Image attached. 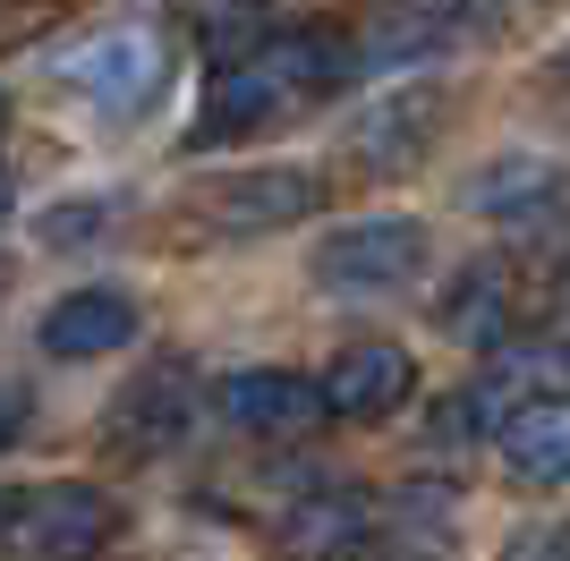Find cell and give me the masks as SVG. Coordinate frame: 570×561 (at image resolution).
<instances>
[{
  "label": "cell",
  "mask_w": 570,
  "mask_h": 561,
  "mask_svg": "<svg viewBox=\"0 0 570 561\" xmlns=\"http://www.w3.org/2000/svg\"><path fill=\"white\" fill-rule=\"evenodd\" d=\"M366 69V43L333 18H307V26H282L256 60L238 69H214V94H205V119L188 128V145H238V137H264L282 128L289 111H315L324 94H341L350 77Z\"/></svg>",
  "instance_id": "obj_1"
},
{
  "label": "cell",
  "mask_w": 570,
  "mask_h": 561,
  "mask_svg": "<svg viewBox=\"0 0 570 561\" xmlns=\"http://www.w3.org/2000/svg\"><path fill=\"white\" fill-rule=\"evenodd\" d=\"M128 519H119V502L102 485H18L9 502H0V544H9V561H95L102 544L119 537Z\"/></svg>",
  "instance_id": "obj_2"
},
{
  "label": "cell",
  "mask_w": 570,
  "mask_h": 561,
  "mask_svg": "<svg viewBox=\"0 0 570 561\" xmlns=\"http://www.w3.org/2000/svg\"><path fill=\"white\" fill-rule=\"evenodd\" d=\"M315 205H324L315 170L256 163V170H222V179H205L188 196V222H196V238H273V230H289V222H307Z\"/></svg>",
  "instance_id": "obj_3"
},
{
  "label": "cell",
  "mask_w": 570,
  "mask_h": 561,
  "mask_svg": "<svg viewBox=\"0 0 570 561\" xmlns=\"http://www.w3.org/2000/svg\"><path fill=\"white\" fill-rule=\"evenodd\" d=\"M60 77H69V94H86L102 119H137V111H154L163 86H170V43L154 26H102V35L77 43V60Z\"/></svg>",
  "instance_id": "obj_4"
},
{
  "label": "cell",
  "mask_w": 570,
  "mask_h": 561,
  "mask_svg": "<svg viewBox=\"0 0 570 561\" xmlns=\"http://www.w3.org/2000/svg\"><path fill=\"white\" fill-rule=\"evenodd\" d=\"M426 273V222H401V213H383V222H350L315 247V280L333 289V298H392L409 280Z\"/></svg>",
  "instance_id": "obj_5"
},
{
  "label": "cell",
  "mask_w": 570,
  "mask_h": 561,
  "mask_svg": "<svg viewBox=\"0 0 570 561\" xmlns=\"http://www.w3.org/2000/svg\"><path fill=\"white\" fill-rule=\"evenodd\" d=\"M188 417H196V383H188V366L179 357H163V366H145L128 392L102 409V460H119V468H145V460H163L179 434H188Z\"/></svg>",
  "instance_id": "obj_6"
},
{
  "label": "cell",
  "mask_w": 570,
  "mask_h": 561,
  "mask_svg": "<svg viewBox=\"0 0 570 561\" xmlns=\"http://www.w3.org/2000/svg\"><path fill=\"white\" fill-rule=\"evenodd\" d=\"M214 400H222V417L238 434H256V443H298V434H315V425L333 417L324 383H307V374H289V366H238V374H222Z\"/></svg>",
  "instance_id": "obj_7"
},
{
  "label": "cell",
  "mask_w": 570,
  "mask_h": 561,
  "mask_svg": "<svg viewBox=\"0 0 570 561\" xmlns=\"http://www.w3.org/2000/svg\"><path fill=\"white\" fill-rule=\"evenodd\" d=\"M434 119H443V86H401V94H383V102H366L357 128H350V170L357 179L409 170L434 145Z\"/></svg>",
  "instance_id": "obj_8"
},
{
  "label": "cell",
  "mask_w": 570,
  "mask_h": 561,
  "mask_svg": "<svg viewBox=\"0 0 570 561\" xmlns=\"http://www.w3.org/2000/svg\"><path fill=\"white\" fill-rule=\"evenodd\" d=\"M401 400H417V357L392 350V341H357L324 366V409L350 425H383Z\"/></svg>",
  "instance_id": "obj_9"
},
{
  "label": "cell",
  "mask_w": 570,
  "mask_h": 561,
  "mask_svg": "<svg viewBox=\"0 0 570 561\" xmlns=\"http://www.w3.org/2000/svg\"><path fill=\"white\" fill-rule=\"evenodd\" d=\"M562 196H570V170L553 154H494L460 187V205L476 222H546V213H562Z\"/></svg>",
  "instance_id": "obj_10"
},
{
  "label": "cell",
  "mask_w": 570,
  "mask_h": 561,
  "mask_svg": "<svg viewBox=\"0 0 570 561\" xmlns=\"http://www.w3.org/2000/svg\"><path fill=\"white\" fill-rule=\"evenodd\" d=\"M43 357L77 366V357H111L137 341V298H119V289H69V298L43 306V324H35Z\"/></svg>",
  "instance_id": "obj_11"
},
{
  "label": "cell",
  "mask_w": 570,
  "mask_h": 561,
  "mask_svg": "<svg viewBox=\"0 0 570 561\" xmlns=\"http://www.w3.org/2000/svg\"><path fill=\"white\" fill-rule=\"evenodd\" d=\"M366 537H375V502L357 485H315L282 511V544L298 561H357Z\"/></svg>",
  "instance_id": "obj_12"
},
{
  "label": "cell",
  "mask_w": 570,
  "mask_h": 561,
  "mask_svg": "<svg viewBox=\"0 0 570 561\" xmlns=\"http://www.w3.org/2000/svg\"><path fill=\"white\" fill-rule=\"evenodd\" d=\"M502 451V476L511 485H570V400H528V409H511V425L494 434Z\"/></svg>",
  "instance_id": "obj_13"
},
{
  "label": "cell",
  "mask_w": 570,
  "mask_h": 561,
  "mask_svg": "<svg viewBox=\"0 0 570 561\" xmlns=\"http://www.w3.org/2000/svg\"><path fill=\"white\" fill-rule=\"evenodd\" d=\"M434 324L460 350H502L511 341V273L502 264H460L443 280V298H434Z\"/></svg>",
  "instance_id": "obj_14"
},
{
  "label": "cell",
  "mask_w": 570,
  "mask_h": 561,
  "mask_svg": "<svg viewBox=\"0 0 570 561\" xmlns=\"http://www.w3.org/2000/svg\"><path fill=\"white\" fill-rule=\"evenodd\" d=\"M179 18H188L196 51L214 60V69H238V60H256L282 18H273V0H179Z\"/></svg>",
  "instance_id": "obj_15"
},
{
  "label": "cell",
  "mask_w": 570,
  "mask_h": 561,
  "mask_svg": "<svg viewBox=\"0 0 570 561\" xmlns=\"http://www.w3.org/2000/svg\"><path fill=\"white\" fill-rule=\"evenodd\" d=\"M119 222V196H60V205L35 213V238L43 247H86V238H102Z\"/></svg>",
  "instance_id": "obj_16"
},
{
  "label": "cell",
  "mask_w": 570,
  "mask_h": 561,
  "mask_svg": "<svg viewBox=\"0 0 570 561\" xmlns=\"http://www.w3.org/2000/svg\"><path fill=\"white\" fill-rule=\"evenodd\" d=\"M520 383H537L546 400H570V341H546V350H511L494 366V392L511 400Z\"/></svg>",
  "instance_id": "obj_17"
},
{
  "label": "cell",
  "mask_w": 570,
  "mask_h": 561,
  "mask_svg": "<svg viewBox=\"0 0 570 561\" xmlns=\"http://www.w3.org/2000/svg\"><path fill=\"white\" fill-rule=\"evenodd\" d=\"M60 26V0H0V51H26Z\"/></svg>",
  "instance_id": "obj_18"
},
{
  "label": "cell",
  "mask_w": 570,
  "mask_h": 561,
  "mask_svg": "<svg viewBox=\"0 0 570 561\" xmlns=\"http://www.w3.org/2000/svg\"><path fill=\"white\" fill-rule=\"evenodd\" d=\"M502 561H570V519H537V528H511Z\"/></svg>",
  "instance_id": "obj_19"
},
{
  "label": "cell",
  "mask_w": 570,
  "mask_h": 561,
  "mask_svg": "<svg viewBox=\"0 0 570 561\" xmlns=\"http://www.w3.org/2000/svg\"><path fill=\"white\" fill-rule=\"evenodd\" d=\"M18 434H26V392L0 383V451H18Z\"/></svg>",
  "instance_id": "obj_20"
},
{
  "label": "cell",
  "mask_w": 570,
  "mask_h": 561,
  "mask_svg": "<svg viewBox=\"0 0 570 561\" xmlns=\"http://www.w3.org/2000/svg\"><path fill=\"white\" fill-rule=\"evenodd\" d=\"M553 298H562V315H570V264H562V280H553Z\"/></svg>",
  "instance_id": "obj_21"
},
{
  "label": "cell",
  "mask_w": 570,
  "mask_h": 561,
  "mask_svg": "<svg viewBox=\"0 0 570 561\" xmlns=\"http://www.w3.org/2000/svg\"><path fill=\"white\" fill-rule=\"evenodd\" d=\"M0 128H9V102H0Z\"/></svg>",
  "instance_id": "obj_22"
}]
</instances>
